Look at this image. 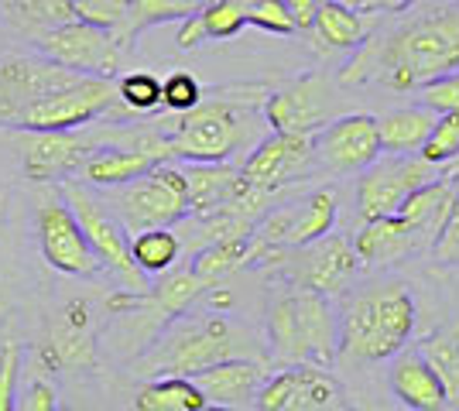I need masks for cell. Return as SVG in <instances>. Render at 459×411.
<instances>
[{
    "mask_svg": "<svg viewBox=\"0 0 459 411\" xmlns=\"http://www.w3.org/2000/svg\"><path fill=\"white\" fill-rule=\"evenodd\" d=\"M203 93L206 90L189 73H172L169 79H161V107L169 114H186V110H192L203 99Z\"/></svg>",
    "mask_w": 459,
    "mask_h": 411,
    "instance_id": "39",
    "label": "cell"
},
{
    "mask_svg": "<svg viewBox=\"0 0 459 411\" xmlns=\"http://www.w3.org/2000/svg\"><path fill=\"white\" fill-rule=\"evenodd\" d=\"M110 213L124 223L127 234L148 227H178L189 216V193L178 161H158L144 176L114 189H100Z\"/></svg>",
    "mask_w": 459,
    "mask_h": 411,
    "instance_id": "6",
    "label": "cell"
},
{
    "mask_svg": "<svg viewBox=\"0 0 459 411\" xmlns=\"http://www.w3.org/2000/svg\"><path fill=\"white\" fill-rule=\"evenodd\" d=\"M96 120H137L117 97V79L76 76L69 86L31 103L14 131H76Z\"/></svg>",
    "mask_w": 459,
    "mask_h": 411,
    "instance_id": "8",
    "label": "cell"
},
{
    "mask_svg": "<svg viewBox=\"0 0 459 411\" xmlns=\"http://www.w3.org/2000/svg\"><path fill=\"white\" fill-rule=\"evenodd\" d=\"M195 18L203 24L206 41H227L247 28V7L240 0H206L195 11Z\"/></svg>",
    "mask_w": 459,
    "mask_h": 411,
    "instance_id": "34",
    "label": "cell"
},
{
    "mask_svg": "<svg viewBox=\"0 0 459 411\" xmlns=\"http://www.w3.org/2000/svg\"><path fill=\"white\" fill-rule=\"evenodd\" d=\"M419 353L439 373L446 388V405L459 408V315H449L419 343Z\"/></svg>",
    "mask_w": 459,
    "mask_h": 411,
    "instance_id": "26",
    "label": "cell"
},
{
    "mask_svg": "<svg viewBox=\"0 0 459 411\" xmlns=\"http://www.w3.org/2000/svg\"><path fill=\"white\" fill-rule=\"evenodd\" d=\"M230 356H250V360H268L261 343L250 330L233 322L230 315L216 313H178L172 315L158 336L148 343V350L134 360V373L141 377H192L195 371L230 360Z\"/></svg>",
    "mask_w": 459,
    "mask_h": 411,
    "instance_id": "3",
    "label": "cell"
},
{
    "mask_svg": "<svg viewBox=\"0 0 459 411\" xmlns=\"http://www.w3.org/2000/svg\"><path fill=\"white\" fill-rule=\"evenodd\" d=\"M353 251L360 257V264H394L411 254H421L419 240L394 213L364 219V227L353 236Z\"/></svg>",
    "mask_w": 459,
    "mask_h": 411,
    "instance_id": "22",
    "label": "cell"
},
{
    "mask_svg": "<svg viewBox=\"0 0 459 411\" xmlns=\"http://www.w3.org/2000/svg\"><path fill=\"white\" fill-rule=\"evenodd\" d=\"M308 168H316L312 161V134H291V131H271L247 151L240 165V178L250 189L278 196L285 185L302 182Z\"/></svg>",
    "mask_w": 459,
    "mask_h": 411,
    "instance_id": "15",
    "label": "cell"
},
{
    "mask_svg": "<svg viewBox=\"0 0 459 411\" xmlns=\"http://www.w3.org/2000/svg\"><path fill=\"white\" fill-rule=\"evenodd\" d=\"M134 408L141 411H206V398L195 388L192 377H178V373H165V377H152L134 398Z\"/></svg>",
    "mask_w": 459,
    "mask_h": 411,
    "instance_id": "28",
    "label": "cell"
},
{
    "mask_svg": "<svg viewBox=\"0 0 459 411\" xmlns=\"http://www.w3.org/2000/svg\"><path fill=\"white\" fill-rule=\"evenodd\" d=\"M274 264L281 268L288 285H302V288H312V292L323 295H340L357 278L360 257L353 251V240L329 230V234L312 240V244L288 247Z\"/></svg>",
    "mask_w": 459,
    "mask_h": 411,
    "instance_id": "10",
    "label": "cell"
},
{
    "mask_svg": "<svg viewBox=\"0 0 459 411\" xmlns=\"http://www.w3.org/2000/svg\"><path fill=\"white\" fill-rule=\"evenodd\" d=\"M39 244L48 268L69 278H93L100 271V257L79 227L76 213L62 196L45 199L39 210Z\"/></svg>",
    "mask_w": 459,
    "mask_h": 411,
    "instance_id": "18",
    "label": "cell"
},
{
    "mask_svg": "<svg viewBox=\"0 0 459 411\" xmlns=\"http://www.w3.org/2000/svg\"><path fill=\"white\" fill-rule=\"evenodd\" d=\"M288 14L295 21V31H312V21L319 11V0H285Z\"/></svg>",
    "mask_w": 459,
    "mask_h": 411,
    "instance_id": "44",
    "label": "cell"
},
{
    "mask_svg": "<svg viewBox=\"0 0 459 411\" xmlns=\"http://www.w3.org/2000/svg\"><path fill=\"white\" fill-rule=\"evenodd\" d=\"M79 21H90L100 28H110L120 35L124 45H131L127 39V0H73Z\"/></svg>",
    "mask_w": 459,
    "mask_h": 411,
    "instance_id": "37",
    "label": "cell"
},
{
    "mask_svg": "<svg viewBox=\"0 0 459 411\" xmlns=\"http://www.w3.org/2000/svg\"><path fill=\"white\" fill-rule=\"evenodd\" d=\"M419 155L436 168H442L446 161H453L459 155V114H439L436 117L425 144L419 148Z\"/></svg>",
    "mask_w": 459,
    "mask_h": 411,
    "instance_id": "36",
    "label": "cell"
},
{
    "mask_svg": "<svg viewBox=\"0 0 459 411\" xmlns=\"http://www.w3.org/2000/svg\"><path fill=\"white\" fill-rule=\"evenodd\" d=\"M100 148V127L86 124L76 131H24L21 141V161L24 176L31 182H65L76 178L82 161Z\"/></svg>",
    "mask_w": 459,
    "mask_h": 411,
    "instance_id": "14",
    "label": "cell"
},
{
    "mask_svg": "<svg viewBox=\"0 0 459 411\" xmlns=\"http://www.w3.org/2000/svg\"><path fill=\"white\" fill-rule=\"evenodd\" d=\"M449 206H453V182L439 176L432 178V182H425V185H419V189H411L402 199V206H398L394 216L411 230V236L419 240L421 251L432 254V244L439 236L446 216H449Z\"/></svg>",
    "mask_w": 459,
    "mask_h": 411,
    "instance_id": "21",
    "label": "cell"
},
{
    "mask_svg": "<svg viewBox=\"0 0 459 411\" xmlns=\"http://www.w3.org/2000/svg\"><path fill=\"white\" fill-rule=\"evenodd\" d=\"M264 90H223L203 93V99L186 110L172 114L175 120H161L172 161H233L240 151H250L264 137Z\"/></svg>",
    "mask_w": 459,
    "mask_h": 411,
    "instance_id": "2",
    "label": "cell"
},
{
    "mask_svg": "<svg viewBox=\"0 0 459 411\" xmlns=\"http://www.w3.org/2000/svg\"><path fill=\"white\" fill-rule=\"evenodd\" d=\"M456 172H459V155L453 158V161H446V165H442V176H446V178L456 176Z\"/></svg>",
    "mask_w": 459,
    "mask_h": 411,
    "instance_id": "46",
    "label": "cell"
},
{
    "mask_svg": "<svg viewBox=\"0 0 459 411\" xmlns=\"http://www.w3.org/2000/svg\"><path fill=\"white\" fill-rule=\"evenodd\" d=\"M268 377V360L230 356L192 373L210 408H254V398Z\"/></svg>",
    "mask_w": 459,
    "mask_h": 411,
    "instance_id": "19",
    "label": "cell"
},
{
    "mask_svg": "<svg viewBox=\"0 0 459 411\" xmlns=\"http://www.w3.org/2000/svg\"><path fill=\"white\" fill-rule=\"evenodd\" d=\"M377 158L381 134L370 114H340L312 134V161L329 176H360Z\"/></svg>",
    "mask_w": 459,
    "mask_h": 411,
    "instance_id": "13",
    "label": "cell"
},
{
    "mask_svg": "<svg viewBox=\"0 0 459 411\" xmlns=\"http://www.w3.org/2000/svg\"><path fill=\"white\" fill-rule=\"evenodd\" d=\"M203 4L206 0H127V39H134L154 24L189 18Z\"/></svg>",
    "mask_w": 459,
    "mask_h": 411,
    "instance_id": "33",
    "label": "cell"
},
{
    "mask_svg": "<svg viewBox=\"0 0 459 411\" xmlns=\"http://www.w3.org/2000/svg\"><path fill=\"white\" fill-rule=\"evenodd\" d=\"M442 172L429 165L421 155H387L381 151L377 161H370L360 182H357V213L360 219H377V216L398 213L402 199L419 189L425 182L439 178Z\"/></svg>",
    "mask_w": 459,
    "mask_h": 411,
    "instance_id": "11",
    "label": "cell"
},
{
    "mask_svg": "<svg viewBox=\"0 0 459 411\" xmlns=\"http://www.w3.org/2000/svg\"><path fill=\"white\" fill-rule=\"evenodd\" d=\"M391 391L411 411H439L446 405V388H442L439 373L429 367V360L419 350H398L391 356Z\"/></svg>",
    "mask_w": 459,
    "mask_h": 411,
    "instance_id": "20",
    "label": "cell"
},
{
    "mask_svg": "<svg viewBox=\"0 0 459 411\" xmlns=\"http://www.w3.org/2000/svg\"><path fill=\"white\" fill-rule=\"evenodd\" d=\"M459 69V4L442 7L391 31L381 45L364 41L346 62L340 82H367L381 76L398 93H415L425 79Z\"/></svg>",
    "mask_w": 459,
    "mask_h": 411,
    "instance_id": "1",
    "label": "cell"
},
{
    "mask_svg": "<svg viewBox=\"0 0 459 411\" xmlns=\"http://www.w3.org/2000/svg\"><path fill=\"white\" fill-rule=\"evenodd\" d=\"M124 41L110 28H100L90 21H65L58 24L56 31L41 35L39 39V56L58 62L73 73L82 76H117L120 59H124Z\"/></svg>",
    "mask_w": 459,
    "mask_h": 411,
    "instance_id": "9",
    "label": "cell"
},
{
    "mask_svg": "<svg viewBox=\"0 0 459 411\" xmlns=\"http://www.w3.org/2000/svg\"><path fill=\"white\" fill-rule=\"evenodd\" d=\"M161 158L148 155L141 148H127V144H100L93 155L82 161L79 168V182L93 185V189H114L124 185L131 178L144 176L148 168H154Z\"/></svg>",
    "mask_w": 459,
    "mask_h": 411,
    "instance_id": "23",
    "label": "cell"
},
{
    "mask_svg": "<svg viewBox=\"0 0 459 411\" xmlns=\"http://www.w3.org/2000/svg\"><path fill=\"white\" fill-rule=\"evenodd\" d=\"M240 4H244V7H247V4H254V0H240Z\"/></svg>",
    "mask_w": 459,
    "mask_h": 411,
    "instance_id": "48",
    "label": "cell"
},
{
    "mask_svg": "<svg viewBox=\"0 0 459 411\" xmlns=\"http://www.w3.org/2000/svg\"><path fill=\"white\" fill-rule=\"evenodd\" d=\"M415 333V298L404 281H374L346 298L340 347L346 356L377 364L408 347Z\"/></svg>",
    "mask_w": 459,
    "mask_h": 411,
    "instance_id": "4",
    "label": "cell"
},
{
    "mask_svg": "<svg viewBox=\"0 0 459 411\" xmlns=\"http://www.w3.org/2000/svg\"><path fill=\"white\" fill-rule=\"evenodd\" d=\"M158 278H161V281L148 288V298H152V305L165 315V319H172V315L192 309V302L203 298L206 288H210L192 268H169V271L158 274Z\"/></svg>",
    "mask_w": 459,
    "mask_h": 411,
    "instance_id": "31",
    "label": "cell"
},
{
    "mask_svg": "<svg viewBox=\"0 0 459 411\" xmlns=\"http://www.w3.org/2000/svg\"><path fill=\"white\" fill-rule=\"evenodd\" d=\"M131 257L148 278H158L169 268L178 264L182 257V236L175 234V227H148L131 234Z\"/></svg>",
    "mask_w": 459,
    "mask_h": 411,
    "instance_id": "30",
    "label": "cell"
},
{
    "mask_svg": "<svg viewBox=\"0 0 459 411\" xmlns=\"http://www.w3.org/2000/svg\"><path fill=\"white\" fill-rule=\"evenodd\" d=\"M340 4H346V7H360L364 0H340Z\"/></svg>",
    "mask_w": 459,
    "mask_h": 411,
    "instance_id": "47",
    "label": "cell"
},
{
    "mask_svg": "<svg viewBox=\"0 0 459 411\" xmlns=\"http://www.w3.org/2000/svg\"><path fill=\"white\" fill-rule=\"evenodd\" d=\"M247 264H250V234H240V236H220V240H212L206 247H199L192 254L189 268L210 288H216L223 278H230V274L240 271V268H247Z\"/></svg>",
    "mask_w": 459,
    "mask_h": 411,
    "instance_id": "29",
    "label": "cell"
},
{
    "mask_svg": "<svg viewBox=\"0 0 459 411\" xmlns=\"http://www.w3.org/2000/svg\"><path fill=\"white\" fill-rule=\"evenodd\" d=\"M336 97L329 90L323 73H306L291 79L278 93L264 97V120L271 131H291V134H316L323 124L340 117Z\"/></svg>",
    "mask_w": 459,
    "mask_h": 411,
    "instance_id": "16",
    "label": "cell"
},
{
    "mask_svg": "<svg viewBox=\"0 0 459 411\" xmlns=\"http://www.w3.org/2000/svg\"><path fill=\"white\" fill-rule=\"evenodd\" d=\"M336 206H340V196L333 185H323L316 189L306 202L295 206V223H291V240L288 247H302V244H312L333 230L336 223Z\"/></svg>",
    "mask_w": 459,
    "mask_h": 411,
    "instance_id": "32",
    "label": "cell"
},
{
    "mask_svg": "<svg viewBox=\"0 0 459 411\" xmlns=\"http://www.w3.org/2000/svg\"><path fill=\"white\" fill-rule=\"evenodd\" d=\"M312 31L333 52H357L370 39V21L360 14V7H346L340 0H319Z\"/></svg>",
    "mask_w": 459,
    "mask_h": 411,
    "instance_id": "24",
    "label": "cell"
},
{
    "mask_svg": "<svg viewBox=\"0 0 459 411\" xmlns=\"http://www.w3.org/2000/svg\"><path fill=\"white\" fill-rule=\"evenodd\" d=\"M0 14L21 35L39 41L41 35L56 31L58 24L76 18L73 0H0Z\"/></svg>",
    "mask_w": 459,
    "mask_h": 411,
    "instance_id": "27",
    "label": "cell"
},
{
    "mask_svg": "<svg viewBox=\"0 0 459 411\" xmlns=\"http://www.w3.org/2000/svg\"><path fill=\"white\" fill-rule=\"evenodd\" d=\"M449 182H453V206H449V216L432 244V257L439 264H459V172L449 176Z\"/></svg>",
    "mask_w": 459,
    "mask_h": 411,
    "instance_id": "40",
    "label": "cell"
},
{
    "mask_svg": "<svg viewBox=\"0 0 459 411\" xmlns=\"http://www.w3.org/2000/svg\"><path fill=\"white\" fill-rule=\"evenodd\" d=\"M247 24L271 31V35H291L295 31V21L288 14L285 0H254V4H247Z\"/></svg>",
    "mask_w": 459,
    "mask_h": 411,
    "instance_id": "41",
    "label": "cell"
},
{
    "mask_svg": "<svg viewBox=\"0 0 459 411\" xmlns=\"http://www.w3.org/2000/svg\"><path fill=\"white\" fill-rule=\"evenodd\" d=\"M117 97L134 117L154 114L161 110V79L152 73H127L117 79Z\"/></svg>",
    "mask_w": 459,
    "mask_h": 411,
    "instance_id": "35",
    "label": "cell"
},
{
    "mask_svg": "<svg viewBox=\"0 0 459 411\" xmlns=\"http://www.w3.org/2000/svg\"><path fill=\"white\" fill-rule=\"evenodd\" d=\"M18 371H21V347L14 339L0 343V411H11L18 401Z\"/></svg>",
    "mask_w": 459,
    "mask_h": 411,
    "instance_id": "42",
    "label": "cell"
},
{
    "mask_svg": "<svg viewBox=\"0 0 459 411\" xmlns=\"http://www.w3.org/2000/svg\"><path fill=\"white\" fill-rule=\"evenodd\" d=\"M415 93L421 107H429L432 114H459V69L425 79L415 86Z\"/></svg>",
    "mask_w": 459,
    "mask_h": 411,
    "instance_id": "38",
    "label": "cell"
},
{
    "mask_svg": "<svg viewBox=\"0 0 459 411\" xmlns=\"http://www.w3.org/2000/svg\"><path fill=\"white\" fill-rule=\"evenodd\" d=\"M419 0H364L360 4V11L367 14H402L408 7H415Z\"/></svg>",
    "mask_w": 459,
    "mask_h": 411,
    "instance_id": "45",
    "label": "cell"
},
{
    "mask_svg": "<svg viewBox=\"0 0 459 411\" xmlns=\"http://www.w3.org/2000/svg\"><path fill=\"white\" fill-rule=\"evenodd\" d=\"M21 408L24 411H56L58 408L56 384H48V381H31V384H28V391H24Z\"/></svg>",
    "mask_w": 459,
    "mask_h": 411,
    "instance_id": "43",
    "label": "cell"
},
{
    "mask_svg": "<svg viewBox=\"0 0 459 411\" xmlns=\"http://www.w3.org/2000/svg\"><path fill=\"white\" fill-rule=\"evenodd\" d=\"M261 411H340L346 408L343 384L319 364H288L285 371L268 373L254 398Z\"/></svg>",
    "mask_w": 459,
    "mask_h": 411,
    "instance_id": "12",
    "label": "cell"
},
{
    "mask_svg": "<svg viewBox=\"0 0 459 411\" xmlns=\"http://www.w3.org/2000/svg\"><path fill=\"white\" fill-rule=\"evenodd\" d=\"M439 114H432L429 107H398L387 117H377V134H381V151L387 155H419L425 137L432 131Z\"/></svg>",
    "mask_w": 459,
    "mask_h": 411,
    "instance_id": "25",
    "label": "cell"
},
{
    "mask_svg": "<svg viewBox=\"0 0 459 411\" xmlns=\"http://www.w3.org/2000/svg\"><path fill=\"white\" fill-rule=\"evenodd\" d=\"M268 350L274 364H319L329 367L340 350V319L329 295L288 285L271 298Z\"/></svg>",
    "mask_w": 459,
    "mask_h": 411,
    "instance_id": "5",
    "label": "cell"
},
{
    "mask_svg": "<svg viewBox=\"0 0 459 411\" xmlns=\"http://www.w3.org/2000/svg\"><path fill=\"white\" fill-rule=\"evenodd\" d=\"M58 196L69 202V210L76 213L82 234L90 240L93 254L100 257V268L114 274L120 281V288H131V292H148V274L141 271L131 257V234L124 230V223L110 213V206L103 202L100 189L79 182V178H65L58 182Z\"/></svg>",
    "mask_w": 459,
    "mask_h": 411,
    "instance_id": "7",
    "label": "cell"
},
{
    "mask_svg": "<svg viewBox=\"0 0 459 411\" xmlns=\"http://www.w3.org/2000/svg\"><path fill=\"white\" fill-rule=\"evenodd\" d=\"M76 76L82 73H73L45 56H4L0 59V124L14 127L31 103L69 86Z\"/></svg>",
    "mask_w": 459,
    "mask_h": 411,
    "instance_id": "17",
    "label": "cell"
}]
</instances>
